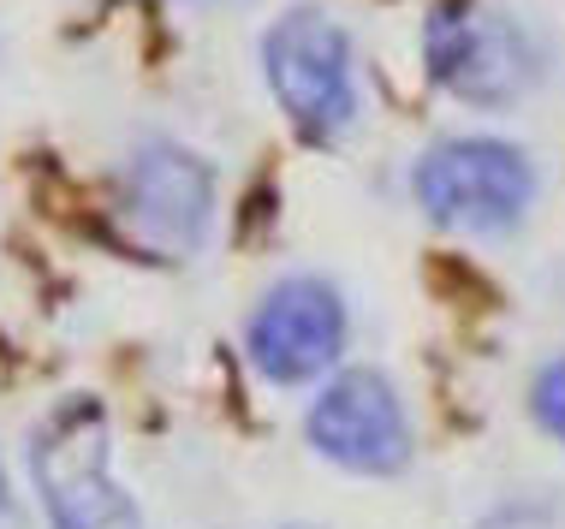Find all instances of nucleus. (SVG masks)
Here are the masks:
<instances>
[{
    "instance_id": "f257e3e1",
    "label": "nucleus",
    "mask_w": 565,
    "mask_h": 529,
    "mask_svg": "<svg viewBox=\"0 0 565 529\" xmlns=\"http://www.w3.org/2000/svg\"><path fill=\"white\" fill-rule=\"evenodd\" d=\"M30 476L54 529H119L131 523L126 488L114 482L108 417L96 399H66L30 441Z\"/></svg>"
},
{
    "instance_id": "f03ea898",
    "label": "nucleus",
    "mask_w": 565,
    "mask_h": 529,
    "mask_svg": "<svg viewBox=\"0 0 565 529\" xmlns=\"http://www.w3.org/2000/svg\"><path fill=\"white\" fill-rule=\"evenodd\" d=\"M268 84L280 96L286 119L303 131V138L328 143L340 138L358 114V89H351V42L345 30L322 19V12L298 7L286 12L280 24L268 30Z\"/></svg>"
},
{
    "instance_id": "7ed1b4c3",
    "label": "nucleus",
    "mask_w": 565,
    "mask_h": 529,
    "mask_svg": "<svg viewBox=\"0 0 565 529\" xmlns=\"http://www.w3.org/2000/svg\"><path fill=\"white\" fill-rule=\"evenodd\" d=\"M417 196L440 226L458 233H507L536 196V173L512 143L494 138H452L423 155Z\"/></svg>"
},
{
    "instance_id": "20e7f679",
    "label": "nucleus",
    "mask_w": 565,
    "mask_h": 529,
    "mask_svg": "<svg viewBox=\"0 0 565 529\" xmlns=\"http://www.w3.org/2000/svg\"><path fill=\"white\" fill-rule=\"evenodd\" d=\"M310 441L322 458L358 476H393L411 464V422L399 392L375 369H345L310 404Z\"/></svg>"
},
{
    "instance_id": "39448f33",
    "label": "nucleus",
    "mask_w": 565,
    "mask_h": 529,
    "mask_svg": "<svg viewBox=\"0 0 565 529\" xmlns=\"http://www.w3.org/2000/svg\"><path fill=\"white\" fill-rule=\"evenodd\" d=\"M429 72L465 101H512L536 84V48L512 19L477 7H440L429 24Z\"/></svg>"
},
{
    "instance_id": "423d86ee",
    "label": "nucleus",
    "mask_w": 565,
    "mask_h": 529,
    "mask_svg": "<svg viewBox=\"0 0 565 529\" xmlns=\"http://www.w3.org/2000/svg\"><path fill=\"white\" fill-rule=\"evenodd\" d=\"M215 208V185L209 168L196 155L173 143H149L143 155L126 168V191H119V220L131 226L137 245L161 250V256H185L196 250Z\"/></svg>"
},
{
    "instance_id": "0eeeda50",
    "label": "nucleus",
    "mask_w": 565,
    "mask_h": 529,
    "mask_svg": "<svg viewBox=\"0 0 565 529\" xmlns=\"http://www.w3.org/2000/svg\"><path fill=\"white\" fill-rule=\"evenodd\" d=\"M345 345L340 292L322 280H280L250 322V363L268 381H310Z\"/></svg>"
},
{
    "instance_id": "6e6552de",
    "label": "nucleus",
    "mask_w": 565,
    "mask_h": 529,
    "mask_svg": "<svg viewBox=\"0 0 565 529\" xmlns=\"http://www.w3.org/2000/svg\"><path fill=\"white\" fill-rule=\"evenodd\" d=\"M477 529H565V511L554 500H518V506H500L494 518H482Z\"/></svg>"
},
{
    "instance_id": "1a4fd4ad",
    "label": "nucleus",
    "mask_w": 565,
    "mask_h": 529,
    "mask_svg": "<svg viewBox=\"0 0 565 529\" xmlns=\"http://www.w3.org/2000/svg\"><path fill=\"white\" fill-rule=\"evenodd\" d=\"M536 417H542V429L554 434V441H565V363L542 369V381H536Z\"/></svg>"
},
{
    "instance_id": "9d476101",
    "label": "nucleus",
    "mask_w": 565,
    "mask_h": 529,
    "mask_svg": "<svg viewBox=\"0 0 565 529\" xmlns=\"http://www.w3.org/2000/svg\"><path fill=\"white\" fill-rule=\"evenodd\" d=\"M0 518H12V494H7V471H0Z\"/></svg>"
}]
</instances>
